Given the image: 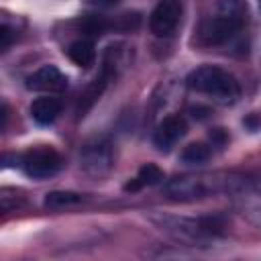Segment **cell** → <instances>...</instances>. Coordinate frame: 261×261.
I'll return each mask as SVG.
<instances>
[{
	"label": "cell",
	"mask_w": 261,
	"mask_h": 261,
	"mask_svg": "<svg viewBox=\"0 0 261 261\" xmlns=\"http://www.w3.org/2000/svg\"><path fill=\"white\" fill-rule=\"evenodd\" d=\"M151 220L167 232L177 243L190 247H210L218 239H222L226 230V220L220 214L214 216H198V218H184L171 214H151Z\"/></svg>",
	"instance_id": "obj_1"
},
{
	"label": "cell",
	"mask_w": 261,
	"mask_h": 261,
	"mask_svg": "<svg viewBox=\"0 0 261 261\" xmlns=\"http://www.w3.org/2000/svg\"><path fill=\"white\" fill-rule=\"evenodd\" d=\"M186 84L192 92L208 96L216 104H234L241 96V86L232 73L216 65H200L188 73Z\"/></svg>",
	"instance_id": "obj_2"
},
{
	"label": "cell",
	"mask_w": 261,
	"mask_h": 261,
	"mask_svg": "<svg viewBox=\"0 0 261 261\" xmlns=\"http://www.w3.org/2000/svg\"><path fill=\"white\" fill-rule=\"evenodd\" d=\"M230 173H190L173 177L165 184V194L171 200L194 202L218 192H226Z\"/></svg>",
	"instance_id": "obj_3"
},
{
	"label": "cell",
	"mask_w": 261,
	"mask_h": 261,
	"mask_svg": "<svg viewBox=\"0 0 261 261\" xmlns=\"http://www.w3.org/2000/svg\"><path fill=\"white\" fill-rule=\"evenodd\" d=\"M226 194L237 212L261 230V181L255 177L230 173Z\"/></svg>",
	"instance_id": "obj_4"
},
{
	"label": "cell",
	"mask_w": 261,
	"mask_h": 261,
	"mask_svg": "<svg viewBox=\"0 0 261 261\" xmlns=\"http://www.w3.org/2000/svg\"><path fill=\"white\" fill-rule=\"evenodd\" d=\"M114 167V147L106 137H94L80 149V169L90 177H104Z\"/></svg>",
	"instance_id": "obj_5"
},
{
	"label": "cell",
	"mask_w": 261,
	"mask_h": 261,
	"mask_svg": "<svg viewBox=\"0 0 261 261\" xmlns=\"http://www.w3.org/2000/svg\"><path fill=\"white\" fill-rule=\"evenodd\" d=\"M118 67H120V59H118V49L116 47H108V51L104 53V59H102V67H100V73L90 82V86L84 90V94L80 96V102H77V118H84L90 108L100 100V96L104 94L106 86L110 84L112 77H116L118 73Z\"/></svg>",
	"instance_id": "obj_6"
},
{
	"label": "cell",
	"mask_w": 261,
	"mask_h": 261,
	"mask_svg": "<svg viewBox=\"0 0 261 261\" xmlns=\"http://www.w3.org/2000/svg\"><path fill=\"white\" fill-rule=\"evenodd\" d=\"M61 155L53 147H35L24 155H18V167L33 179L53 177L61 169Z\"/></svg>",
	"instance_id": "obj_7"
},
{
	"label": "cell",
	"mask_w": 261,
	"mask_h": 261,
	"mask_svg": "<svg viewBox=\"0 0 261 261\" xmlns=\"http://www.w3.org/2000/svg\"><path fill=\"white\" fill-rule=\"evenodd\" d=\"M184 6L181 0H159L157 6L149 14V29L155 37L171 35L181 22Z\"/></svg>",
	"instance_id": "obj_8"
},
{
	"label": "cell",
	"mask_w": 261,
	"mask_h": 261,
	"mask_svg": "<svg viewBox=\"0 0 261 261\" xmlns=\"http://www.w3.org/2000/svg\"><path fill=\"white\" fill-rule=\"evenodd\" d=\"M186 133H188V122H186V118L179 116V114H171V116L163 118V120L157 124L155 133H153V145H155L159 151L167 153V151H171V149L184 139Z\"/></svg>",
	"instance_id": "obj_9"
},
{
	"label": "cell",
	"mask_w": 261,
	"mask_h": 261,
	"mask_svg": "<svg viewBox=\"0 0 261 261\" xmlns=\"http://www.w3.org/2000/svg\"><path fill=\"white\" fill-rule=\"evenodd\" d=\"M243 27L245 24H241V22H237V20L220 14V12H216L214 18H210V20L204 22L200 35H202V41L206 45H222V43L230 41Z\"/></svg>",
	"instance_id": "obj_10"
},
{
	"label": "cell",
	"mask_w": 261,
	"mask_h": 261,
	"mask_svg": "<svg viewBox=\"0 0 261 261\" xmlns=\"http://www.w3.org/2000/svg\"><path fill=\"white\" fill-rule=\"evenodd\" d=\"M27 88L35 92H49L57 94L67 88V75L55 65H41L27 77Z\"/></svg>",
	"instance_id": "obj_11"
},
{
	"label": "cell",
	"mask_w": 261,
	"mask_h": 261,
	"mask_svg": "<svg viewBox=\"0 0 261 261\" xmlns=\"http://www.w3.org/2000/svg\"><path fill=\"white\" fill-rule=\"evenodd\" d=\"M59 114H61V100L59 98L41 96V98L33 100V104H31V118L41 126L55 122V118Z\"/></svg>",
	"instance_id": "obj_12"
},
{
	"label": "cell",
	"mask_w": 261,
	"mask_h": 261,
	"mask_svg": "<svg viewBox=\"0 0 261 261\" xmlns=\"http://www.w3.org/2000/svg\"><path fill=\"white\" fill-rule=\"evenodd\" d=\"M67 57L77 65V67H92L94 59H96V47H94V41L88 39V37H82L77 41H73L69 47H67Z\"/></svg>",
	"instance_id": "obj_13"
},
{
	"label": "cell",
	"mask_w": 261,
	"mask_h": 261,
	"mask_svg": "<svg viewBox=\"0 0 261 261\" xmlns=\"http://www.w3.org/2000/svg\"><path fill=\"white\" fill-rule=\"evenodd\" d=\"M165 179V173L155 165V163H145L141 169H139V173L128 181V184H124V190L126 192H137V190H141V188H145V186H157V184H161Z\"/></svg>",
	"instance_id": "obj_14"
},
{
	"label": "cell",
	"mask_w": 261,
	"mask_h": 261,
	"mask_svg": "<svg viewBox=\"0 0 261 261\" xmlns=\"http://www.w3.org/2000/svg\"><path fill=\"white\" fill-rule=\"evenodd\" d=\"M84 202V196L77 194V192H69V190H55V192H49L45 196V208L49 210H65V208H73L77 204Z\"/></svg>",
	"instance_id": "obj_15"
},
{
	"label": "cell",
	"mask_w": 261,
	"mask_h": 261,
	"mask_svg": "<svg viewBox=\"0 0 261 261\" xmlns=\"http://www.w3.org/2000/svg\"><path fill=\"white\" fill-rule=\"evenodd\" d=\"M77 24H80V31L84 35H88V39L100 37V35L108 33L110 29H114V20H110L102 14H84Z\"/></svg>",
	"instance_id": "obj_16"
},
{
	"label": "cell",
	"mask_w": 261,
	"mask_h": 261,
	"mask_svg": "<svg viewBox=\"0 0 261 261\" xmlns=\"http://www.w3.org/2000/svg\"><path fill=\"white\" fill-rule=\"evenodd\" d=\"M216 12L228 16L241 24H247V20H249V8H247L245 0H218Z\"/></svg>",
	"instance_id": "obj_17"
},
{
	"label": "cell",
	"mask_w": 261,
	"mask_h": 261,
	"mask_svg": "<svg viewBox=\"0 0 261 261\" xmlns=\"http://www.w3.org/2000/svg\"><path fill=\"white\" fill-rule=\"evenodd\" d=\"M210 155H212V147L208 143H190L188 147H184L179 157L188 165H200V163H206Z\"/></svg>",
	"instance_id": "obj_18"
},
{
	"label": "cell",
	"mask_w": 261,
	"mask_h": 261,
	"mask_svg": "<svg viewBox=\"0 0 261 261\" xmlns=\"http://www.w3.org/2000/svg\"><path fill=\"white\" fill-rule=\"evenodd\" d=\"M22 192L16 188H2L0 190V208L2 212H12L24 204V198L20 196Z\"/></svg>",
	"instance_id": "obj_19"
},
{
	"label": "cell",
	"mask_w": 261,
	"mask_h": 261,
	"mask_svg": "<svg viewBox=\"0 0 261 261\" xmlns=\"http://www.w3.org/2000/svg\"><path fill=\"white\" fill-rule=\"evenodd\" d=\"M12 39H14V31H12L10 24L4 20L2 27H0V47H2V51H6V49L10 47Z\"/></svg>",
	"instance_id": "obj_20"
},
{
	"label": "cell",
	"mask_w": 261,
	"mask_h": 261,
	"mask_svg": "<svg viewBox=\"0 0 261 261\" xmlns=\"http://www.w3.org/2000/svg\"><path fill=\"white\" fill-rule=\"evenodd\" d=\"M210 143L212 147H224L228 143V135L224 133V128H214L210 133Z\"/></svg>",
	"instance_id": "obj_21"
},
{
	"label": "cell",
	"mask_w": 261,
	"mask_h": 261,
	"mask_svg": "<svg viewBox=\"0 0 261 261\" xmlns=\"http://www.w3.org/2000/svg\"><path fill=\"white\" fill-rule=\"evenodd\" d=\"M243 124H245L247 128H251V130H257V128L261 126V118H259L257 114H251V116H247V118L243 120Z\"/></svg>",
	"instance_id": "obj_22"
},
{
	"label": "cell",
	"mask_w": 261,
	"mask_h": 261,
	"mask_svg": "<svg viewBox=\"0 0 261 261\" xmlns=\"http://www.w3.org/2000/svg\"><path fill=\"white\" fill-rule=\"evenodd\" d=\"M90 4H96V6H114L118 0H88Z\"/></svg>",
	"instance_id": "obj_23"
}]
</instances>
